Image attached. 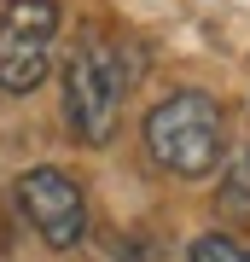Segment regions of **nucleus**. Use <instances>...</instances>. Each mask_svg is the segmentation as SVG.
<instances>
[{"instance_id":"1","label":"nucleus","mask_w":250,"mask_h":262,"mask_svg":"<svg viewBox=\"0 0 250 262\" xmlns=\"http://www.w3.org/2000/svg\"><path fill=\"white\" fill-rule=\"evenodd\" d=\"M128 88H134V64L122 53V41H111L105 29H87L64 58V117H70L76 140H87V146L111 140Z\"/></svg>"},{"instance_id":"2","label":"nucleus","mask_w":250,"mask_h":262,"mask_svg":"<svg viewBox=\"0 0 250 262\" xmlns=\"http://www.w3.org/2000/svg\"><path fill=\"white\" fill-rule=\"evenodd\" d=\"M146 151L157 158L169 175H210L221 163V105L198 88H180V94L157 99L146 111Z\"/></svg>"},{"instance_id":"3","label":"nucleus","mask_w":250,"mask_h":262,"mask_svg":"<svg viewBox=\"0 0 250 262\" xmlns=\"http://www.w3.org/2000/svg\"><path fill=\"white\" fill-rule=\"evenodd\" d=\"M58 0H6L0 12V88L6 94H35L53 70L58 47Z\"/></svg>"},{"instance_id":"4","label":"nucleus","mask_w":250,"mask_h":262,"mask_svg":"<svg viewBox=\"0 0 250 262\" xmlns=\"http://www.w3.org/2000/svg\"><path fill=\"white\" fill-rule=\"evenodd\" d=\"M18 210L35 222V233L47 239V251H76L87 233V198L82 187L64 175V169H53V163H41V169H29V175H18Z\"/></svg>"},{"instance_id":"5","label":"nucleus","mask_w":250,"mask_h":262,"mask_svg":"<svg viewBox=\"0 0 250 262\" xmlns=\"http://www.w3.org/2000/svg\"><path fill=\"white\" fill-rule=\"evenodd\" d=\"M215 210L227 222H250V146H233L221 163V187H215Z\"/></svg>"},{"instance_id":"6","label":"nucleus","mask_w":250,"mask_h":262,"mask_svg":"<svg viewBox=\"0 0 250 262\" xmlns=\"http://www.w3.org/2000/svg\"><path fill=\"white\" fill-rule=\"evenodd\" d=\"M186 262H250V251L239 239H227V233H204V239H192Z\"/></svg>"}]
</instances>
